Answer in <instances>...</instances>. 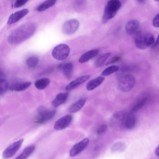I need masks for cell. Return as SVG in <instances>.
Segmentation results:
<instances>
[{
	"instance_id": "1",
	"label": "cell",
	"mask_w": 159,
	"mask_h": 159,
	"mask_svg": "<svg viewBox=\"0 0 159 159\" xmlns=\"http://www.w3.org/2000/svg\"><path fill=\"white\" fill-rule=\"evenodd\" d=\"M36 28L35 25L32 22L22 25L10 34L7 38L8 42L11 44L21 43L30 37L34 33Z\"/></svg>"
},
{
	"instance_id": "2",
	"label": "cell",
	"mask_w": 159,
	"mask_h": 159,
	"mask_svg": "<svg viewBox=\"0 0 159 159\" xmlns=\"http://www.w3.org/2000/svg\"><path fill=\"white\" fill-rule=\"evenodd\" d=\"M155 39L153 35L148 33H143L139 31L136 34L134 43L139 49L143 50L153 45Z\"/></svg>"
},
{
	"instance_id": "3",
	"label": "cell",
	"mask_w": 159,
	"mask_h": 159,
	"mask_svg": "<svg viewBox=\"0 0 159 159\" xmlns=\"http://www.w3.org/2000/svg\"><path fill=\"white\" fill-rule=\"evenodd\" d=\"M121 6V2L118 0H111L107 3L102 19V23H105L113 18Z\"/></svg>"
},
{
	"instance_id": "4",
	"label": "cell",
	"mask_w": 159,
	"mask_h": 159,
	"mask_svg": "<svg viewBox=\"0 0 159 159\" xmlns=\"http://www.w3.org/2000/svg\"><path fill=\"white\" fill-rule=\"evenodd\" d=\"M135 84V77L130 74H125L121 76L117 81L119 89L124 92H127L131 91L134 87Z\"/></svg>"
},
{
	"instance_id": "5",
	"label": "cell",
	"mask_w": 159,
	"mask_h": 159,
	"mask_svg": "<svg viewBox=\"0 0 159 159\" xmlns=\"http://www.w3.org/2000/svg\"><path fill=\"white\" fill-rule=\"evenodd\" d=\"M70 52V48L67 44H61L54 48L52 51V55L55 59L58 61H62L68 57Z\"/></svg>"
},
{
	"instance_id": "6",
	"label": "cell",
	"mask_w": 159,
	"mask_h": 159,
	"mask_svg": "<svg viewBox=\"0 0 159 159\" xmlns=\"http://www.w3.org/2000/svg\"><path fill=\"white\" fill-rule=\"evenodd\" d=\"M38 116L36 121L39 123L45 122L52 118L55 115L56 111L55 110H48L42 106L38 109Z\"/></svg>"
},
{
	"instance_id": "7",
	"label": "cell",
	"mask_w": 159,
	"mask_h": 159,
	"mask_svg": "<svg viewBox=\"0 0 159 159\" xmlns=\"http://www.w3.org/2000/svg\"><path fill=\"white\" fill-rule=\"evenodd\" d=\"M128 113L124 111H120L113 114L111 119L110 123L112 125L124 127Z\"/></svg>"
},
{
	"instance_id": "8",
	"label": "cell",
	"mask_w": 159,
	"mask_h": 159,
	"mask_svg": "<svg viewBox=\"0 0 159 159\" xmlns=\"http://www.w3.org/2000/svg\"><path fill=\"white\" fill-rule=\"evenodd\" d=\"M79 26V20L76 19H72L67 21L63 25L62 30L64 34L70 35L76 32Z\"/></svg>"
},
{
	"instance_id": "9",
	"label": "cell",
	"mask_w": 159,
	"mask_h": 159,
	"mask_svg": "<svg viewBox=\"0 0 159 159\" xmlns=\"http://www.w3.org/2000/svg\"><path fill=\"white\" fill-rule=\"evenodd\" d=\"M23 140V139H21L9 146L3 152V157L6 159L12 157L20 148Z\"/></svg>"
},
{
	"instance_id": "10",
	"label": "cell",
	"mask_w": 159,
	"mask_h": 159,
	"mask_svg": "<svg viewBox=\"0 0 159 159\" xmlns=\"http://www.w3.org/2000/svg\"><path fill=\"white\" fill-rule=\"evenodd\" d=\"M72 120V116L70 115H66L58 120L54 125V128L57 130H61L67 127L70 124Z\"/></svg>"
},
{
	"instance_id": "11",
	"label": "cell",
	"mask_w": 159,
	"mask_h": 159,
	"mask_svg": "<svg viewBox=\"0 0 159 159\" xmlns=\"http://www.w3.org/2000/svg\"><path fill=\"white\" fill-rule=\"evenodd\" d=\"M89 143V139L85 138L79 143L74 145L70 151V156L74 157L82 152L87 146Z\"/></svg>"
},
{
	"instance_id": "12",
	"label": "cell",
	"mask_w": 159,
	"mask_h": 159,
	"mask_svg": "<svg viewBox=\"0 0 159 159\" xmlns=\"http://www.w3.org/2000/svg\"><path fill=\"white\" fill-rule=\"evenodd\" d=\"M139 23L136 20H131L126 24L125 30L126 33L129 35L136 34L139 31Z\"/></svg>"
},
{
	"instance_id": "13",
	"label": "cell",
	"mask_w": 159,
	"mask_h": 159,
	"mask_svg": "<svg viewBox=\"0 0 159 159\" xmlns=\"http://www.w3.org/2000/svg\"><path fill=\"white\" fill-rule=\"evenodd\" d=\"M29 12L27 9H24L12 14L9 17L7 23L10 25L19 21Z\"/></svg>"
},
{
	"instance_id": "14",
	"label": "cell",
	"mask_w": 159,
	"mask_h": 159,
	"mask_svg": "<svg viewBox=\"0 0 159 159\" xmlns=\"http://www.w3.org/2000/svg\"><path fill=\"white\" fill-rule=\"evenodd\" d=\"M90 77L89 75L80 76L69 83L66 87L67 90L74 89L87 80Z\"/></svg>"
},
{
	"instance_id": "15",
	"label": "cell",
	"mask_w": 159,
	"mask_h": 159,
	"mask_svg": "<svg viewBox=\"0 0 159 159\" xmlns=\"http://www.w3.org/2000/svg\"><path fill=\"white\" fill-rule=\"evenodd\" d=\"M99 49H95L88 51L83 54L79 58V61L81 63L87 62L97 56L99 53Z\"/></svg>"
},
{
	"instance_id": "16",
	"label": "cell",
	"mask_w": 159,
	"mask_h": 159,
	"mask_svg": "<svg viewBox=\"0 0 159 159\" xmlns=\"http://www.w3.org/2000/svg\"><path fill=\"white\" fill-rule=\"evenodd\" d=\"M86 101V99L85 97L81 98L69 107L68 111L71 113L77 112L84 106Z\"/></svg>"
},
{
	"instance_id": "17",
	"label": "cell",
	"mask_w": 159,
	"mask_h": 159,
	"mask_svg": "<svg viewBox=\"0 0 159 159\" xmlns=\"http://www.w3.org/2000/svg\"><path fill=\"white\" fill-rule=\"evenodd\" d=\"M105 78L100 76L90 80L86 85V89L88 91H91L99 86L103 81Z\"/></svg>"
},
{
	"instance_id": "18",
	"label": "cell",
	"mask_w": 159,
	"mask_h": 159,
	"mask_svg": "<svg viewBox=\"0 0 159 159\" xmlns=\"http://www.w3.org/2000/svg\"><path fill=\"white\" fill-rule=\"evenodd\" d=\"M68 96V93H59L52 101V106L57 107L65 103L67 100Z\"/></svg>"
},
{
	"instance_id": "19",
	"label": "cell",
	"mask_w": 159,
	"mask_h": 159,
	"mask_svg": "<svg viewBox=\"0 0 159 159\" xmlns=\"http://www.w3.org/2000/svg\"><path fill=\"white\" fill-rule=\"evenodd\" d=\"M136 120L134 113L130 112L128 113L125 121L124 127L128 129H131L135 127Z\"/></svg>"
},
{
	"instance_id": "20",
	"label": "cell",
	"mask_w": 159,
	"mask_h": 159,
	"mask_svg": "<svg viewBox=\"0 0 159 159\" xmlns=\"http://www.w3.org/2000/svg\"><path fill=\"white\" fill-rule=\"evenodd\" d=\"M30 82H25L16 83L11 85L10 88L11 90L20 91L25 90L31 85Z\"/></svg>"
},
{
	"instance_id": "21",
	"label": "cell",
	"mask_w": 159,
	"mask_h": 159,
	"mask_svg": "<svg viewBox=\"0 0 159 159\" xmlns=\"http://www.w3.org/2000/svg\"><path fill=\"white\" fill-rule=\"evenodd\" d=\"M35 148L34 145H30L25 148L22 153L15 159H26L33 152Z\"/></svg>"
},
{
	"instance_id": "22",
	"label": "cell",
	"mask_w": 159,
	"mask_h": 159,
	"mask_svg": "<svg viewBox=\"0 0 159 159\" xmlns=\"http://www.w3.org/2000/svg\"><path fill=\"white\" fill-rule=\"evenodd\" d=\"M50 83V80L48 78H44L37 80L34 82V85L37 89L42 90L46 88Z\"/></svg>"
},
{
	"instance_id": "23",
	"label": "cell",
	"mask_w": 159,
	"mask_h": 159,
	"mask_svg": "<svg viewBox=\"0 0 159 159\" xmlns=\"http://www.w3.org/2000/svg\"><path fill=\"white\" fill-rule=\"evenodd\" d=\"M111 53L107 52L101 54L95 61L94 65L97 67L102 66L110 56Z\"/></svg>"
},
{
	"instance_id": "24",
	"label": "cell",
	"mask_w": 159,
	"mask_h": 159,
	"mask_svg": "<svg viewBox=\"0 0 159 159\" xmlns=\"http://www.w3.org/2000/svg\"><path fill=\"white\" fill-rule=\"evenodd\" d=\"M63 73L67 79H70L71 76L73 69V65L71 63H67L62 65Z\"/></svg>"
},
{
	"instance_id": "25",
	"label": "cell",
	"mask_w": 159,
	"mask_h": 159,
	"mask_svg": "<svg viewBox=\"0 0 159 159\" xmlns=\"http://www.w3.org/2000/svg\"><path fill=\"white\" fill-rule=\"evenodd\" d=\"M54 0H46L40 4L37 7V10L39 11L46 10L53 5L56 2Z\"/></svg>"
},
{
	"instance_id": "26",
	"label": "cell",
	"mask_w": 159,
	"mask_h": 159,
	"mask_svg": "<svg viewBox=\"0 0 159 159\" xmlns=\"http://www.w3.org/2000/svg\"><path fill=\"white\" fill-rule=\"evenodd\" d=\"M119 69V66L116 65H112L104 70L102 72L101 75L103 76H108L118 71Z\"/></svg>"
},
{
	"instance_id": "27",
	"label": "cell",
	"mask_w": 159,
	"mask_h": 159,
	"mask_svg": "<svg viewBox=\"0 0 159 159\" xmlns=\"http://www.w3.org/2000/svg\"><path fill=\"white\" fill-rule=\"evenodd\" d=\"M39 62L38 57L32 56L27 59L26 63L27 66L30 68H34L36 66Z\"/></svg>"
},
{
	"instance_id": "28",
	"label": "cell",
	"mask_w": 159,
	"mask_h": 159,
	"mask_svg": "<svg viewBox=\"0 0 159 159\" xmlns=\"http://www.w3.org/2000/svg\"><path fill=\"white\" fill-rule=\"evenodd\" d=\"M0 81V95H2L4 94L8 90L9 85L5 79H1Z\"/></svg>"
},
{
	"instance_id": "29",
	"label": "cell",
	"mask_w": 159,
	"mask_h": 159,
	"mask_svg": "<svg viewBox=\"0 0 159 159\" xmlns=\"http://www.w3.org/2000/svg\"><path fill=\"white\" fill-rule=\"evenodd\" d=\"M147 101V98H143L139 100L134 106L130 112L134 113L138 111L144 106L146 103Z\"/></svg>"
},
{
	"instance_id": "30",
	"label": "cell",
	"mask_w": 159,
	"mask_h": 159,
	"mask_svg": "<svg viewBox=\"0 0 159 159\" xmlns=\"http://www.w3.org/2000/svg\"><path fill=\"white\" fill-rule=\"evenodd\" d=\"M125 148V145L122 143H117L114 144L111 148V151L113 152L121 151H123Z\"/></svg>"
},
{
	"instance_id": "31",
	"label": "cell",
	"mask_w": 159,
	"mask_h": 159,
	"mask_svg": "<svg viewBox=\"0 0 159 159\" xmlns=\"http://www.w3.org/2000/svg\"><path fill=\"white\" fill-rule=\"evenodd\" d=\"M107 126L106 125H102L100 126L97 129L96 133L98 135L101 134L106 130Z\"/></svg>"
},
{
	"instance_id": "32",
	"label": "cell",
	"mask_w": 159,
	"mask_h": 159,
	"mask_svg": "<svg viewBox=\"0 0 159 159\" xmlns=\"http://www.w3.org/2000/svg\"><path fill=\"white\" fill-rule=\"evenodd\" d=\"M28 1V0H16L14 4V7L16 8L20 7L25 4Z\"/></svg>"
},
{
	"instance_id": "33",
	"label": "cell",
	"mask_w": 159,
	"mask_h": 159,
	"mask_svg": "<svg viewBox=\"0 0 159 159\" xmlns=\"http://www.w3.org/2000/svg\"><path fill=\"white\" fill-rule=\"evenodd\" d=\"M153 25L156 28H159V13L154 17L152 22Z\"/></svg>"
},
{
	"instance_id": "34",
	"label": "cell",
	"mask_w": 159,
	"mask_h": 159,
	"mask_svg": "<svg viewBox=\"0 0 159 159\" xmlns=\"http://www.w3.org/2000/svg\"><path fill=\"white\" fill-rule=\"evenodd\" d=\"M120 59V56H115L113 57L107 63V64L115 63L119 61Z\"/></svg>"
},
{
	"instance_id": "35",
	"label": "cell",
	"mask_w": 159,
	"mask_h": 159,
	"mask_svg": "<svg viewBox=\"0 0 159 159\" xmlns=\"http://www.w3.org/2000/svg\"><path fill=\"white\" fill-rule=\"evenodd\" d=\"M159 44V34L158 35L157 38L156 40V41H155V42L154 44L153 45V47H154L156 46H157Z\"/></svg>"
},
{
	"instance_id": "36",
	"label": "cell",
	"mask_w": 159,
	"mask_h": 159,
	"mask_svg": "<svg viewBox=\"0 0 159 159\" xmlns=\"http://www.w3.org/2000/svg\"><path fill=\"white\" fill-rule=\"evenodd\" d=\"M155 153L157 156L159 157V145L156 148L155 151Z\"/></svg>"
},
{
	"instance_id": "37",
	"label": "cell",
	"mask_w": 159,
	"mask_h": 159,
	"mask_svg": "<svg viewBox=\"0 0 159 159\" xmlns=\"http://www.w3.org/2000/svg\"><path fill=\"white\" fill-rule=\"evenodd\" d=\"M157 1L159 2V0H157Z\"/></svg>"
}]
</instances>
